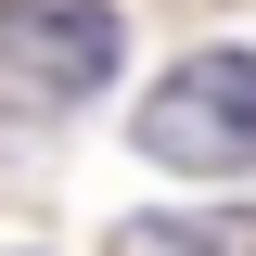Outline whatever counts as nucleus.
<instances>
[{
  "label": "nucleus",
  "mask_w": 256,
  "mask_h": 256,
  "mask_svg": "<svg viewBox=\"0 0 256 256\" xmlns=\"http://www.w3.org/2000/svg\"><path fill=\"white\" fill-rule=\"evenodd\" d=\"M128 141L154 166H180V180H244L256 166V52H192L180 77H154L141 90V116H128Z\"/></svg>",
  "instance_id": "1"
},
{
  "label": "nucleus",
  "mask_w": 256,
  "mask_h": 256,
  "mask_svg": "<svg viewBox=\"0 0 256 256\" xmlns=\"http://www.w3.org/2000/svg\"><path fill=\"white\" fill-rule=\"evenodd\" d=\"M116 0H0V77L26 102H102L116 90Z\"/></svg>",
  "instance_id": "2"
},
{
  "label": "nucleus",
  "mask_w": 256,
  "mask_h": 256,
  "mask_svg": "<svg viewBox=\"0 0 256 256\" xmlns=\"http://www.w3.org/2000/svg\"><path fill=\"white\" fill-rule=\"evenodd\" d=\"M102 256H256V205H154L102 230Z\"/></svg>",
  "instance_id": "3"
}]
</instances>
